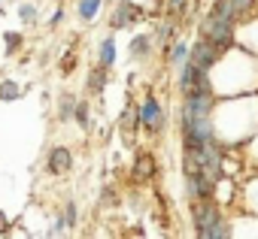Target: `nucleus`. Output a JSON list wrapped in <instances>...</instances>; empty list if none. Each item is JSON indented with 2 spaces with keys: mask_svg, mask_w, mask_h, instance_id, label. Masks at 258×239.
<instances>
[{
  "mask_svg": "<svg viewBox=\"0 0 258 239\" xmlns=\"http://www.w3.org/2000/svg\"><path fill=\"white\" fill-rule=\"evenodd\" d=\"M140 122H143L146 131H158L161 128V109H158V103L152 97H146V103L140 106Z\"/></svg>",
  "mask_w": 258,
  "mask_h": 239,
  "instance_id": "obj_4",
  "label": "nucleus"
},
{
  "mask_svg": "<svg viewBox=\"0 0 258 239\" xmlns=\"http://www.w3.org/2000/svg\"><path fill=\"white\" fill-rule=\"evenodd\" d=\"M146 49H149V43H146L143 37H140V40H134V46H131V52H134V55H140V52H146Z\"/></svg>",
  "mask_w": 258,
  "mask_h": 239,
  "instance_id": "obj_12",
  "label": "nucleus"
},
{
  "mask_svg": "<svg viewBox=\"0 0 258 239\" xmlns=\"http://www.w3.org/2000/svg\"><path fill=\"white\" fill-rule=\"evenodd\" d=\"M152 170H155L152 158L149 155H140L137 158V167H134V179H146V176H152Z\"/></svg>",
  "mask_w": 258,
  "mask_h": 239,
  "instance_id": "obj_8",
  "label": "nucleus"
},
{
  "mask_svg": "<svg viewBox=\"0 0 258 239\" xmlns=\"http://www.w3.org/2000/svg\"><path fill=\"white\" fill-rule=\"evenodd\" d=\"M100 82H103V76H100V73H94V76H91V88H100Z\"/></svg>",
  "mask_w": 258,
  "mask_h": 239,
  "instance_id": "obj_18",
  "label": "nucleus"
},
{
  "mask_svg": "<svg viewBox=\"0 0 258 239\" xmlns=\"http://www.w3.org/2000/svg\"><path fill=\"white\" fill-rule=\"evenodd\" d=\"M195 227H198V236L204 239H219V236H228V227L219 221V209L213 203H201L198 212H195Z\"/></svg>",
  "mask_w": 258,
  "mask_h": 239,
  "instance_id": "obj_1",
  "label": "nucleus"
},
{
  "mask_svg": "<svg viewBox=\"0 0 258 239\" xmlns=\"http://www.w3.org/2000/svg\"><path fill=\"white\" fill-rule=\"evenodd\" d=\"M70 164H73V155H70L67 149H55V152L49 155V170H52V173H67Z\"/></svg>",
  "mask_w": 258,
  "mask_h": 239,
  "instance_id": "obj_6",
  "label": "nucleus"
},
{
  "mask_svg": "<svg viewBox=\"0 0 258 239\" xmlns=\"http://www.w3.org/2000/svg\"><path fill=\"white\" fill-rule=\"evenodd\" d=\"M22 19H25V22H31V19H34V10H31V7H25V10H22Z\"/></svg>",
  "mask_w": 258,
  "mask_h": 239,
  "instance_id": "obj_17",
  "label": "nucleus"
},
{
  "mask_svg": "<svg viewBox=\"0 0 258 239\" xmlns=\"http://www.w3.org/2000/svg\"><path fill=\"white\" fill-rule=\"evenodd\" d=\"M231 7H234V13L240 16V13H243V10L249 7V0H231Z\"/></svg>",
  "mask_w": 258,
  "mask_h": 239,
  "instance_id": "obj_14",
  "label": "nucleus"
},
{
  "mask_svg": "<svg viewBox=\"0 0 258 239\" xmlns=\"http://www.w3.org/2000/svg\"><path fill=\"white\" fill-rule=\"evenodd\" d=\"M191 191L198 194V197H210L213 194V179L207 176V173H191Z\"/></svg>",
  "mask_w": 258,
  "mask_h": 239,
  "instance_id": "obj_7",
  "label": "nucleus"
},
{
  "mask_svg": "<svg viewBox=\"0 0 258 239\" xmlns=\"http://www.w3.org/2000/svg\"><path fill=\"white\" fill-rule=\"evenodd\" d=\"M0 230H7V215H0Z\"/></svg>",
  "mask_w": 258,
  "mask_h": 239,
  "instance_id": "obj_19",
  "label": "nucleus"
},
{
  "mask_svg": "<svg viewBox=\"0 0 258 239\" xmlns=\"http://www.w3.org/2000/svg\"><path fill=\"white\" fill-rule=\"evenodd\" d=\"M124 128H127V131L134 128V109H127V115H124Z\"/></svg>",
  "mask_w": 258,
  "mask_h": 239,
  "instance_id": "obj_15",
  "label": "nucleus"
},
{
  "mask_svg": "<svg viewBox=\"0 0 258 239\" xmlns=\"http://www.w3.org/2000/svg\"><path fill=\"white\" fill-rule=\"evenodd\" d=\"M185 7V0H170V13H179Z\"/></svg>",
  "mask_w": 258,
  "mask_h": 239,
  "instance_id": "obj_16",
  "label": "nucleus"
},
{
  "mask_svg": "<svg viewBox=\"0 0 258 239\" xmlns=\"http://www.w3.org/2000/svg\"><path fill=\"white\" fill-rule=\"evenodd\" d=\"M97 7H100V0H82V7H79V13H82V19H94V13H97Z\"/></svg>",
  "mask_w": 258,
  "mask_h": 239,
  "instance_id": "obj_9",
  "label": "nucleus"
},
{
  "mask_svg": "<svg viewBox=\"0 0 258 239\" xmlns=\"http://www.w3.org/2000/svg\"><path fill=\"white\" fill-rule=\"evenodd\" d=\"M191 61L201 67V70H210L216 64V46L207 40V43H195V52H191Z\"/></svg>",
  "mask_w": 258,
  "mask_h": 239,
  "instance_id": "obj_5",
  "label": "nucleus"
},
{
  "mask_svg": "<svg viewBox=\"0 0 258 239\" xmlns=\"http://www.w3.org/2000/svg\"><path fill=\"white\" fill-rule=\"evenodd\" d=\"M0 97H4V100H16L19 97V85L16 82H4V85H0Z\"/></svg>",
  "mask_w": 258,
  "mask_h": 239,
  "instance_id": "obj_10",
  "label": "nucleus"
},
{
  "mask_svg": "<svg viewBox=\"0 0 258 239\" xmlns=\"http://www.w3.org/2000/svg\"><path fill=\"white\" fill-rule=\"evenodd\" d=\"M185 52H188L185 46H176V49H173V61H176V64H182V61H185Z\"/></svg>",
  "mask_w": 258,
  "mask_h": 239,
  "instance_id": "obj_13",
  "label": "nucleus"
},
{
  "mask_svg": "<svg viewBox=\"0 0 258 239\" xmlns=\"http://www.w3.org/2000/svg\"><path fill=\"white\" fill-rule=\"evenodd\" d=\"M112 58H115V46H112V40H106V43L100 46V61H103V64H112Z\"/></svg>",
  "mask_w": 258,
  "mask_h": 239,
  "instance_id": "obj_11",
  "label": "nucleus"
},
{
  "mask_svg": "<svg viewBox=\"0 0 258 239\" xmlns=\"http://www.w3.org/2000/svg\"><path fill=\"white\" fill-rule=\"evenodd\" d=\"M204 34H207V40H210L216 49L231 46V22H228V19L210 16V19H207V25H204Z\"/></svg>",
  "mask_w": 258,
  "mask_h": 239,
  "instance_id": "obj_2",
  "label": "nucleus"
},
{
  "mask_svg": "<svg viewBox=\"0 0 258 239\" xmlns=\"http://www.w3.org/2000/svg\"><path fill=\"white\" fill-rule=\"evenodd\" d=\"M182 91L185 94H195V91H207V79H204V70L191 61L182 73Z\"/></svg>",
  "mask_w": 258,
  "mask_h": 239,
  "instance_id": "obj_3",
  "label": "nucleus"
}]
</instances>
